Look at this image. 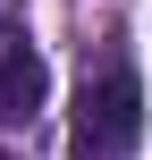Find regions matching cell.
I'll list each match as a JSON object with an SVG mask.
<instances>
[{"instance_id":"1","label":"cell","mask_w":152,"mask_h":160,"mask_svg":"<svg viewBox=\"0 0 152 160\" xmlns=\"http://www.w3.org/2000/svg\"><path fill=\"white\" fill-rule=\"evenodd\" d=\"M135 135H144V84H135V68L110 51L102 68H85V93H76V160H127L135 152Z\"/></svg>"},{"instance_id":"2","label":"cell","mask_w":152,"mask_h":160,"mask_svg":"<svg viewBox=\"0 0 152 160\" xmlns=\"http://www.w3.org/2000/svg\"><path fill=\"white\" fill-rule=\"evenodd\" d=\"M51 101V68L17 17H0V127H34Z\"/></svg>"}]
</instances>
